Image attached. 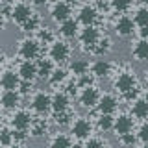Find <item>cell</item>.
<instances>
[{
	"mask_svg": "<svg viewBox=\"0 0 148 148\" xmlns=\"http://www.w3.org/2000/svg\"><path fill=\"white\" fill-rule=\"evenodd\" d=\"M113 87H115V91H117L120 96H124V95H128V92L139 89L135 72H133L132 69H128V67L120 69V71L117 72V76H115V80H113Z\"/></svg>",
	"mask_w": 148,
	"mask_h": 148,
	"instance_id": "cell-1",
	"label": "cell"
},
{
	"mask_svg": "<svg viewBox=\"0 0 148 148\" xmlns=\"http://www.w3.org/2000/svg\"><path fill=\"white\" fill-rule=\"evenodd\" d=\"M17 54L22 61H37L41 56V45L35 37H24V39L18 41V48Z\"/></svg>",
	"mask_w": 148,
	"mask_h": 148,
	"instance_id": "cell-2",
	"label": "cell"
},
{
	"mask_svg": "<svg viewBox=\"0 0 148 148\" xmlns=\"http://www.w3.org/2000/svg\"><path fill=\"white\" fill-rule=\"evenodd\" d=\"M71 54H72V48L67 41L63 39H54L52 43L48 45V59L52 63H65L71 59Z\"/></svg>",
	"mask_w": 148,
	"mask_h": 148,
	"instance_id": "cell-3",
	"label": "cell"
},
{
	"mask_svg": "<svg viewBox=\"0 0 148 148\" xmlns=\"http://www.w3.org/2000/svg\"><path fill=\"white\" fill-rule=\"evenodd\" d=\"M71 137L78 139V141H87L89 137H92V122L87 117L72 119V122H71Z\"/></svg>",
	"mask_w": 148,
	"mask_h": 148,
	"instance_id": "cell-4",
	"label": "cell"
},
{
	"mask_svg": "<svg viewBox=\"0 0 148 148\" xmlns=\"http://www.w3.org/2000/svg\"><path fill=\"white\" fill-rule=\"evenodd\" d=\"M100 37H102V32H100V28L96 26V24H92V26H83V28H80V34H78L80 43L85 46L89 52H91L92 46H95V45L100 41Z\"/></svg>",
	"mask_w": 148,
	"mask_h": 148,
	"instance_id": "cell-5",
	"label": "cell"
},
{
	"mask_svg": "<svg viewBox=\"0 0 148 148\" xmlns=\"http://www.w3.org/2000/svg\"><path fill=\"white\" fill-rule=\"evenodd\" d=\"M100 89L96 85H89V87H83V89H80V92H78V102H80L82 108H96V104H98L100 100Z\"/></svg>",
	"mask_w": 148,
	"mask_h": 148,
	"instance_id": "cell-6",
	"label": "cell"
},
{
	"mask_svg": "<svg viewBox=\"0 0 148 148\" xmlns=\"http://www.w3.org/2000/svg\"><path fill=\"white\" fill-rule=\"evenodd\" d=\"M98 8L95 6V4H83V6H80V9H78V15H76V21L78 24H83V26H92L96 24V21H98Z\"/></svg>",
	"mask_w": 148,
	"mask_h": 148,
	"instance_id": "cell-7",
	"label": "cell"
},
{
	"mask_svg": "<svg viewBox=\"0 0 148 148\" xmlns=\"http://www.w3.org/2000/svg\"><path fill=\"white\" fill-rule=\"evenodd\" d=\"M50 111L54 115L71 111V96L65 91H56L50 95Z\"/></svg>",
	"mask_w": 148,
	"mask_h": 148,
	"instance_id": "cell-8",
	"label": "cell"
},
{
	"mask_svg": "<svg viewBox=\"0 0 148 148\" xmlns=\"http://www.w3.org/2000/svg\"><path fill=\"white\" fill-rule=\"evenodd\" d=\"M9 15H11V18L21 26L22 22H26L28 18L34 15V8L26 2H15V4L9 6Z\"/></svg>",
	"mask_w": 148,
	"mask_h": 148,
	"instance_id": "cell-9",
	"label": "cell"
},
{
	"mask_svg": "<svg viewBox=\"0 0 148 148\" xmlns=\"http://www.w3.org/2000/svg\"><path fill=\"white\" fill-rule=\"evenodd\" d=\"M135 128V120L130 113H120L115 117V124H113V132L117 137H122L126 133H132Z\"/></svg>",
	"mask_w": 148,
	"mask_h": 148,
	"instance_id": "cell-10",
	"label": "cell"
},
{
	"mask_svg": "<svg viewBox=\"0 0 148 148\" xmlns=\"http://www.w3.org/2000/svg\"><path fill=\"white\" fill-rule=\"evenodd\" d=\"M72 4L71 2H65V0H59V2H54L52 6H50V17L54 18L56 22H59L61 24L63 21H67V18L72 17Z\"/></svg>",
	"mask_w": 148,
	"mask_h": 148,
	"instance_id": "cell-11",
	"label": "cell"
},
{
	"mask_svg": "<svg viewBox=\"0 0 148 148\" xmlns=\"http://www.w3.org/2000/svg\"><path fill=\"white\" fill-rule=\"evenodd\" d=\"M96 109H98V115H113L119 109V98L113 92H102Z\"/></svg>",
	"mask_w": 148,
	"mask_h": 148,
	"instance_id": "cell-12",
	"label": "cell"
},
{
	"mask_svg": "<svg viewBox=\"0 0 148 148\" xmlns=\"http://www.w3.org/2000/svg\"><path fill=\"white\" fill-rule=\"evenodd\" d=\"M89 74L92 78H98V80H104V78H109L111 74H113V63L109 61V59H96V61L91 63L89 67Z\"/></svg>",
	"mask_w": 148,
	"mask_h": 148,
	"instance_id": "cell-13",
	"label": "cell"
},
{
	"mask_svg": "<svg viewBox=\"0 0 148 148\" xmlns=\"http://www.w3.org/2000/svg\"><path fill=\"white\" fill-rule=\"evenodd\" d=\"M34 122V117H32L30 111L26 109H17L15 113L11 115V126L15 132H28Z\"/></svg>",
	"mask_w": 148,
	"mask_h": 148,
	"instance_id": "cell-14",
	"label": "cell"
},
{
	"mask_svg": "<svg viewBox=\"0 0 148 148\" xmlns=\"http://www.w3.org/2000/svg\"><path fill=\"white\" fill-rule=\"evenodd\" d=\"M137 26L133 24L132 17L130 15H120L117 21H115V34H117L119 37H132L133 34H135Z\"/></svg>",
	"mask_w": 148,
	"mask_h": 148,
	"instance_id": "cell-15",
	"label": "cell"
},
{
	"mask_svg": "<svg viewBox=\"0 0 148 148\" xmlns=\"http://www.w3.org/2000/svg\"><path fill=\"white\" fill-rule=\"evenodd\" d=\"M32 109L37 115H46L50 111V92L46 91H37L32 96Z\"/></svg>",
	"mask_w": 148,
	"mask_h": 148,
	"instance_id": "cell-16",
	"label": "cell"
},
{
	"mask_svg": "<svg viewBox=\"0 0 148 148\" xmlns=\"http://www.w3.org/2000/svg\"><path fill=\"white\" fill-rule=\"evenodd\" d=\"M130 115L133 117V120L139 119L143 122V120L148 119V98L145 96H139L137 100L132 102V108H130Z\"/></svg>",
	"mask_w": 148,
	"mask_h": 148,
	"instance_id": "cell-17",
	"label": "cell"
},
{
	"mask_svg": "<svg viewBox=\"0 0 148 148\" xmlns=\"http://www.w3.org/2000/svg\"><path fill=\"white\" fill-rule=\"evenodd\" d=\"M17 74L21 78V82H28L32 83L37 78V67L35 61H21L17 67Z\"/></svg>",
	"mask_w": 148,
	"mask_h": 148,
	"instance_id": "cell-18",
	"label": "cell"
},
{
	"mask_svg": "<svg viewBox=\"0 0 148 148\" xmlns=\"http://www.w3.org/2000/svg\"><path fill=\"white\" fill-rule=\"evenodd\" d=\"M78 34H80V24H78V21L74 17L67 18V21H63L59 24V35L63 37V41L74 39V37H78Z\"/></svg>",
	"mask_w": 148,
	"mask_h": 148,
	"instance_id": "cell-19",
	"label": "cell"
},
{
	"mask_svg": "<svg viewBox=\"0 0 148 148\" xmlns=\"http://www.w3.org/2000/svg\"><path fill=\"white\" fill-rule=\"evenodd\" d=\"M21 85V78H18L17 71H4L0 76V87L4 91H18Z\"/></svg>",
	"mask_w": 148,
	"mask_h": 148,
	"instance_id": "cell-20",
	"label": "cell"
},
{
	"mask_svg": "<svg viewBox=\"0 0 148 148\" xmlns=\"http://www.w3.org/2000/svg\"><path fill=\"white\" fill-rule=\"evenodd\" d=\"M89 67H91V63L87 61V59L76 58V59H71L67 72L72 74L74 78H80V76H85V74H89Z\"/></svg>",
	"mask_w": 148,
	"mask_h": 148,
	"instance_id": "cell-21",
	"label": "cell"
},
{
	"mask_svg": "<svg viewBox=\"0 0 148 148\" xmlns=\"http://www.w3.org/2000/svg\"><path fill=\"white\" fill-rule=\"evenodd\" d=\"M21 104V95L18 91H4L0 95V106L4 109H17Z\"/></svg>",
	"mask_w": 148,
	"mask_h": 148,
	"instance_id": "cell-22",
	"label": "cell"
},
{
	"mask_svg": "<svg viewBox=\"0 0 148 148\" xmlns=\"http://www.w3.org/2000/svg\"><path fill=\"white\" fill-rule=\"evenodd\" d=\"M35 67H37V78H43V80H48V76L52 74L56 65L50 61L48 58H39L35 61Z\"/></svg>",
	"mask_w": 148,
	"mask_h": 148,
	"instance_id": "cell-23",
	"label": "cell"
},
{
	"mask_svg": "<svg viewBox=\"0 0 148 148\" xmlns=\"http://www.w3.org/2000/svg\"><path fill=\"white\" fill-rule=\"evenodd\" d=\"M67 78H69V72H67V69L65 67H54V71L52 74L48 76V83L52 87H59V85H63L65 82H67Z\"/></svg>",
	"mask_w": 148,
	"mask_h": 148,
	"instance_id": "cell-24",
	"label": "cell"
},
{
	"mask_svg": "<svg viewBox=\"0 0 148 148\" xmlns=\"http://www.w3.org/2000/svg\"><path fill=\"white\" fill-rule=\"evenodd\" d=\"M111 48H113V41H111L108 35H102V37H100V41H98V43H96V45L91 48V54H95V56H100V58H104V56L108 54Z\"/></svg>",
	"mask_w": 148,
	"mask_h": 148,
	"instance_id": "cell-25",
	"label": "cell"
},
{
	"mask_svg": "<svg viewBox=\"0 0 148 148\" xmlns=\"http://www.w3.org/2000/svg\"><path fill=\"white\" fill-rule=\"evenodd\" d=\"M48 148H72V137L67 133H56L48 141Z\"/></svg>",
	"mask_w": 148,
	"mask_h": 148,
	"instance_id": "cell-26",
	"label": "cell"
},
{
	"mask_svg": "<svg viewBox=\"0 0 148 148\" xmlns=\"http://www.w3.org/2000/svg\"><path fill=\"white\" fill-rule=\"evenodd\" d=\"M133 24L137 28H145L148 26V6H137L133 9V17H132Z\"/></svg>",
	"mask_w": 148,
	"mask_h": 148,
	"instance_id": "cell-27",
	"label": "cell"
},
{
	"mask_svg": "<svg viewBox=\"0 0 148 148\" xmlns=\"http://www.w3.org/2000/svg\"><path fill=\"white\" fill-rule=\"evenodd\" d=\"M132 56L137 61H146L148 59V41H141L139 39L132 48Z\"/></svg>",
	"mask_w": 148,
	"mask_h": 148,
	"instance_id": "cell-28",
	"label": "cell"
},
{
	"mask_svg": "<svg viewBox=\"0 0 148 148\" xmlns=\"http://www.w3.org/2000/svg\"><path fill=\"white\" fill-rule=\"evenodd\" d=\"M113 124H115V117L113 115H98L96 117V128L100 132H113Z\"/></svg>",
	"mask_w": 148,
	"mask_h": 148,
	"instance_id": "cell-29",
	"label": "cell"
},
{
	"mask_svg": "<svg viewBox=\"0 0 148 148\" xmlns=\"http://www.w3.org/2000/svg\"><path fill=\"white\" fill-rule=\"evenodd\" d=\"M41 26H43V24H41V17L37 15V13H34V15L28 18L26 22H22V24H21V30L26 32V34H32V32H35V34H37V30H39Z\"/></svg>",
	"mask_w": 148,
	"mask_h": 148,
	"instance_id": "cell-30",
	"label": "cell"
},
{
	"mask_svg": "<svg viewBox=\"0 0 148 148\" xmlns=\"http://www.w3.org/2000/svg\"><path fill=\"white\" fill-rule=\"evenodd\" d=\"M35 39L39 41L41 46H43V45H50L54 41V34H52V30H50V28L41 26L39 30H37V34H35Z\"/></svg>",
	"mask_w": 148,
	"mask_h": 148,
	"instance_id": "cell-31",
	"label": "cell"
},
{
	"mask_svg": "<svg viewBox=\"0 0 148 148\" xmlns=\"http://www.w3.org/2000/svg\"><path fill=\"white\" fill-rule=\"evenodd\" d=\"M28 132H30L34 137H41L46 132V120H43V119H34V122H32V126H30Z\"/></svg>",
	"mask_w": 148,
	"mask_h": 148,
	"instance_id": "cell-32",
	"label": "cell"
},
{
	"mask_svg": "<svg viewBox=\"0 0 148 148\" xmlns=\"http://www.w3.org/2000/svg\"><path fill=\"white\" fill-rule=\"evenodd\" d=\"M13 143H15V141H13V130L0 128V146L8 148V146H11Z\"/></svg>",
	"mask_w": 148,
	"mask_h": 148,
	"instance_id": "cell-33",
	"label": "cell"
},
{
	"mask_svg": "<svg viewBox=\"0 0 148 148\" xmlns=\"http://www.w3.org/2000/svg\"><path fill=\"white\" fill-rule=\"evenodd\" d=\"M137 141H141L143 145H148V120H143L137 128Z\"/></svg>",
	"mask_w": 148,
	"mask_h": 148,
	"instance_id": "cell-34",
	"label": "cell"
},
{
	"mask_svg": "<svg viewBox=\"0 0 148 148\" xmlns=\"http://www.w3.org/2000/svg\"><path fill=\"white\" fill-rule=\"evenodd\" d=\"M83 148H108V143L100 137H89L83 143Z\"/></svg>",
	"mask_w": 148,
	"mask_h": 148,
	"instance_id": "cell-35",
	"label": "cell"
},
{
	"mask_svg": "<svg viewBox=\"0 0 148 148\" xmlns=\"http://www.w3.org/2000/svg\"><path fill=\"white\" fill-rule=\"evenodd\" d=\"M132 8V4L130 2H120V0H115V2H111V9H113L115 13H119V15H128V9Z\"/></svg>",
	"mask_w": 148,
	"mask_h": 148,
	"instance_id": "cell-36",
	"label": "cell"
},
{
	"mask_svg": "<svg viewBox=\"0 0 148 148\" xmlns=\"http://www.w3.org/2000/svg\"><path fill=\"white\" fill-rule=\"evenodd\" d=\"M54 119H56V124H59V126H71V122H72V111H65V113H58V115H54Z\"/></svg>",
	"mask_w": 148,
	"mask_h": 148,
	"instance_id": "cell-37",
	"label": "cell"
},
{
	"mask_svg": "<svg viewBox=\"0 0 148 148\" xmlns=\"http://www.w3.org/2000/svg\"><path fill=\"white\" fill-rule=\"evenodd\" d=\"M119 141H120V145H122L124 148H133L135 143H137V135L132 132V133H126V135L119 137Z\"/></svg>",
	"mask_w": 148,
	"mask_h": 148,
	"instance_id": "cell-38",
	"label": "cell"
},
{
	"mask_svg": "<svg viewBox=\"0 0 148 148\" xmlns=\"http://www.w3.org/2000/svg\"><path fill=\"white\" fill-rule=\"evenodd\" d=\"M92 80H95V78L91 76V74H85V76H80V78H76V87L78 89H83V87H89V85H95V83H92Z\"/></svg>",
	"mask_w": 148,
	"mask_h": 148,
	"instance_id": "cell-39",
	"label": "cell"
},
{
	"mask_svg": "<svg viewBox=\"0 0 148 148\" xmlns=\"http://www.w3.org/2000/svg\"><path fill=\"white\" fill-rule=\"evenodd\" d=\"M137 34H139V39H141V41H148V26L137 28Z\"/></svg>",
	"mask_w": 148,
	"mask_h": 148,
	"instance_id": "cell-40",
	"label": "cell"
},
{
	"mask_svg": "<svg viewBox=\"0 0 148 148\" xmlns=\"http://www.w3.org/2000/svg\"><path fill=\"white\" fill-rule=\"evenodd\" d=\"M4 24H6V18H4V15H2V13H0V32H2Z\"/></svg>",
	"mask_w": 148,
	"mask_h": 148,
	"instance_id": "cell-41",
	"label": "cell"
},
{
	"mask_svg": "<svg viewBox=\"0 0 148 148\" xmlns=\"http://www.w3.org/2000/svg\"><path fill=\"white\" fill-rule=\"evenodd\" d=\"M8 148H26L24 145H21V143H13L11 146H8Z\"/></svg>",
	"mask_w": 148,
	"mask_h": 148,
	"instance_id": "cell-42",
	"label": "cell"
},
{
	"mask_svg": "<svg viewBox=\"0 0 148 148\" xmlns=\"http://www.w3.org/2000/svg\"><path fill=\"white\" fill-rule=\"evenodd\" d=\"M4 59H6V56H4V52H0V65L4 63Z\"/></svg>",
	"mask_w": 148,
	"mask_h": 148,
	"instance_id": "cell-43",
	"label": "cell"
},
{
	"mask_svg": "<svg viewBox=\"0 0 148 148\" xmlns=\"http://www.w3.org/2000/svg\"><path fill=\"white\" fill-rule=\"evenodd\" d=\"M146 85H148V72H146Z\"/></svg>",
	"mask_w": 148,
	"mask_h": 148,
	"instance_id": "cell-44",
	"label": "cell"
},
{
	"mask_svg": "<svg viewBox=\"0 0 148 148\" xmlns=\"http://www.w3.org/2000/svg\"><path fill=\"white\" fill-rule=\"evenodd\" d=\"M0 124H2V113H0Z\"/></svg>",
	"mask_w": 148,
	"mask_h": 148,
	"instance_id": "cell-45",
	"label": "cell"
},
{
	"mask_svg": "<svg viewBox=\"0 0 148 148\" xmlns=\"http://www.w3.org/2000/svg\"><path fill=\"white\" fill-rule=\"evenodd\" d=\"M143 148H148V145H143Z\"/></svg>",
	"mask_w": 148,
	"mask_h": 148,
	"instance_id": "cell-46",
	"label": "cell"
}]
</instances>
